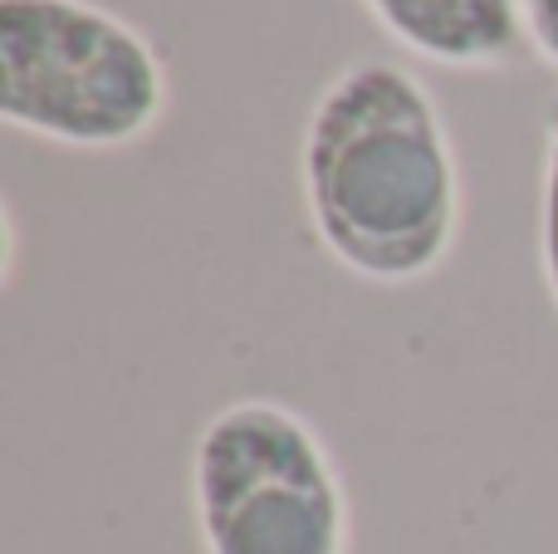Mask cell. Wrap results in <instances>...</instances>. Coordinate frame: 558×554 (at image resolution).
Listing matches in <instances>:
<instances>
[{
  "mask_svg": "<svg viewBox=\"0 0 558 554\" xmlns=\"http://www.w3.org/2000/svg\"><path fill=\"white\" fill-rule=\"evenodd\" d=\"M524 39L549 69H558V0H520Z\"/></svg>",
  "mask_w": 558,
  "mask_h": 554,
  "instance_id": "obj_6",
  "label": "cell"
},
{
  "mask_svg": "<svg viewBox=\"0 0 558 554\" xmlns=\"http://www.w3.org/2000/svg\"><path fill=\"white\" fill-rule=\"evenodd\" d=\"M407 55L441 69H505L524 39L520 0H357Z\"/></svg>",
  "mask_w": 558,
  "mask_h": 554,
  "instance_id": "obj_4",
  "label": "cell"
},
{
  "mask_svg": "<svg viewBox=\"0 0 558 554\" xmlns=\"http://www.w3.org/2000/svg\"><path fill=\"white\" fill-rule=\"evenodd\" d=\"M299 186L318 245L367 285H416L446 265L465 216L461 157L432 88L392 59L324 84L299 137Z\"/></svg>",
  "mask_w": 558,
  "mask_h": 554,
  "instance_id": "obj_1",
  "label": "cell"
},
{
  "mask_svg": "<svg viewBox=\"0 0 558 554\" xmlns=\"http://www.w3.org/2000/svg\"><path fill=\"white\" fill-rule=\"evenodd\" d=\"M539 275L558 310V104L544 123V172H539Z\"/></svg>",
  "mask_w": 558,
  "mask_h": 554,
  "instance_id": "obj_5",
  "label": "cell"
},
{
  "mask_svg": "<svg viewBox=\"0 0 558 554\" xmlns=\"http://www.w3.org/2000/svg\"><path fill=\"white\" fill-rule=\"evenodd\" d=\"M206 554H348L353 501L318 427L275 398H235L192 442Z\"/></svg>",
  "mask_w": 558,
  "mask_h": 554,
  "instance_id": "obj_3",
  "label": "cell"
},
{
  "mask_svg": "<svg viewBox=\"0 0 558 554\" xmlns=\"http://www.w3.org/2000/svg\"><path fill=\"white\" fill-rule=\"evenodd\" d=\"M172 79L147 29L94 0H0V123L78 153L157 133Z\"/></svg>",
  "mask_w": 558,
  "mask_h": 554,
  "instance_id": "obj_2",
  "label": "cell"
}]
</instances>
